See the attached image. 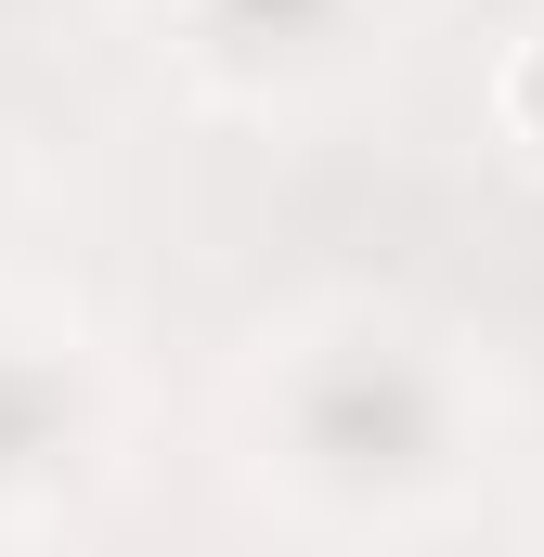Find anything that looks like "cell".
I'll list each match as a JSON object with an SVG mask.
<instances>
[{"mask_svg":"<svg viewBox=\"0 0 544 557\" xmlns=\"http://www.w3.org/2000/svg\"><path fill=\"white\" fill-rule=\"evenodd\" d=\"M169 13H182V52L234 91H298L363 39V0H169Z\"/></svg>","mask_w":544,"mask_h":557,"instance_id":"obj_3","label":"cell"},{"mask_svg":"<svg viewBox=\"0 0 544 557\" xmlns=\"http://www.w3.org/2000/svg\"><path fill=\"white\" fill-rule=\"evenodd\" d=\"M493 117H506V143H519V156L544 169V26L519 39V52H506V78H493Z\"/></svg>","mask_w":544,"mask_h":557,"instance_id":"obj_4","label":"cell"},{"mask_svg":"<svg viewBox=\"0 0 544 557\" xmlns=\"http://www.w3.org/2000/svg\"><path fill=\"white\" fill-rule=\"evenodd\" d=\"M91 441H104V389H91V363L52 350V337H0V506L65 493V480L91 467Z\"/></svg>","mask_w":544,"mask_h":557,"instance_id":"obj_2","label":"cell"},{"mask_svg":"<svg viewBox=\"0 0 544 557\" xmlns=\"http://www.w3.org/2000/svg\"><path fill=\"white\" fill-rule=\"evenodd\" d=\"M272 441L324 506H428L467 467V389L415 324H324L272 376Z\"/></svg>","mask_w":544,"mask_h":557,"instance_id":"obj_1","label":"cell"}]
</instances>
